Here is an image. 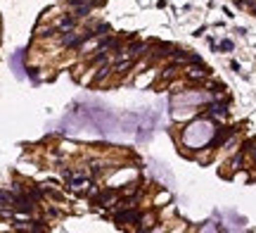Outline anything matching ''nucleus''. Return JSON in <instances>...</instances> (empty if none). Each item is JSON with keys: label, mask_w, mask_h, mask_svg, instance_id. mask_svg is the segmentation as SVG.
I'll return each mask as SVG.
<instances>
[{"label": "nucleus", "mask_w": 256, "mask_h": 233, "mask_svg": "<svg viewBox=\"0 0 256 233\" xmlns=\"http://www.w3.org/2000/svg\"><path fill=\"white\" fill-rule=\"evenodd\" d=\"M214 133V126L209 122H199V124H195V126H190V131H188V143L192 145V148H199L204 140H209V136Z\"/></svg>", "instance_id": "obj_1"}, {"label": "nucleus", "mask_w": 256, "mask_h": 233, "mask_svg": "<svg viewBox=\"0 0 256 233\" xmlns=\"http://www.w3.org/2000/svg\"><path fill=\"white\" fill-rule=\"evenodd\" d=\"M12 200H14V195H10V193H5V191H0V207H12Z\"/></svg>", "instance_id": "obj_2"}, {"label": "nucleus", "mask_w": 256, "mask_h": 233, "mask_svg": "<svg viewBox=\"0 0 256 233\" xmlns=\"http://www.w3.org/2000/svg\"><path fill=\"white\" fill-rule=\"evenodd\" d=\"M188 76H192V79H204V76H206V69H204V67H195V69H190V71H188Z\"/></svg>", "instance_id": "obj_3"}, {"label": "nucleus", "mask_w": 256, "mask_h": 233, "mask_svg": "<svg viewBox=\"0 0 256 233\" xmlns=\"http://www.w3.org/2000/svg\"><path fill=\"white\" fill-rule=\"evenodd\" d=\"M74 24H76V19H74V17H67V19H62L59 31H69V29H74Z\"/></svg>", "instance_id": "obj_4"}, {"label": "nucleus", "mask_w": 256, "mask_h": 233, "mask_svg": "<svg viewBox=\"0 0 256 233\" xmlns=\"http://www.w3.org/2000/svg\"><path fill=\"white\" fill-rule=\"evenodd\" d=\"M209 112H211V114H216V117H223V114H226V105H211V107H209Z\"/></svg>", "instance_id": "obj_5"}, {"label": "nucleus", "mask_w": 256, "mask_h": 233, "mask_svg": "<svg viewBox=\"0 0 256 233\" xmlns=\"http://www.w3.org/2000/svg\"><path fill=\"white\" fill-rule=\"evenodd\" d=\"M109 31V24H97L95 27V36H102V33H107Z\"/></svg>", "instance_id": "obj_6"}, {"label": "nucleus", "mask_w": 256, "mask_h": 233, "mask_svg": "<svg viewBox=\"0 0 256 233\" xmlns=\"http://www.w3.org/2000/svg\"><path fill=\"white\" fill-rule=\"evenodd\" d=\"M107 74H109V67H102V69H100V74L95 76V81H100V79H105Z\"/></svg>", "instance_id": "obj_7"}, {"label": "nucleus", "mask_w": 256, "mask_h": 233, "mask_svg": "<svg viewBox=\"0 0 256 233\" xmlns=\"http://www.w3.org/2000/svg\"><path fill=\"white\" fill-rule=\"evenodd\" d=\"M90 5H105V0H88Z\"/></svg>", "instance_id": "obj_8"}]
</instances>
